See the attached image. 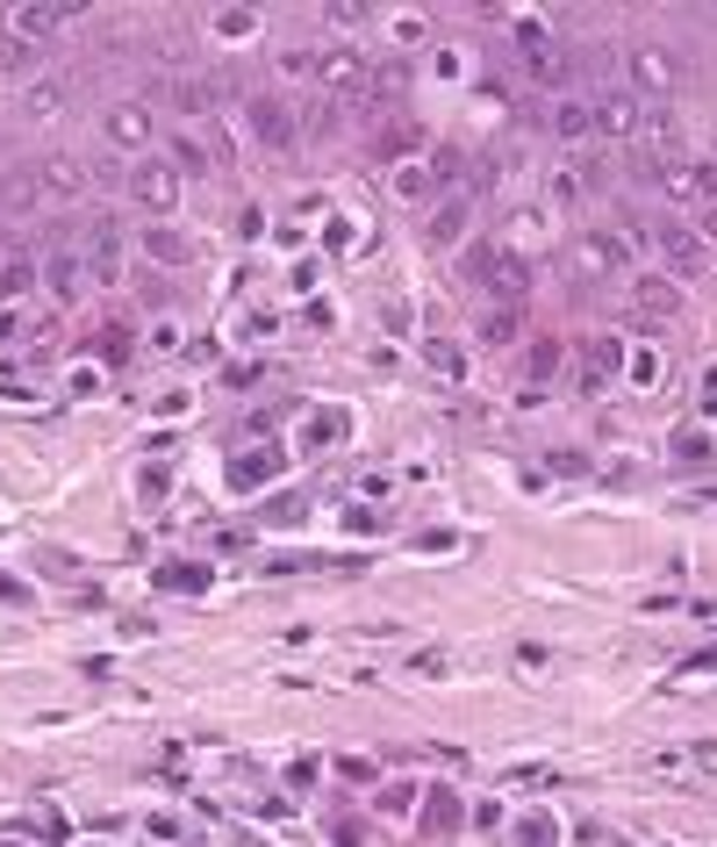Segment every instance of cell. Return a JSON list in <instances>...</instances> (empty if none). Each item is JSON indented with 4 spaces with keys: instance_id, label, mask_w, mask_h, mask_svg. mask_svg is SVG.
<instances>
[{
    "instance_id": "obj_1",
    "label": "cell",
    "mask_w": 717,
    "mask_h": 847,
    "mask_svg": "<svg viewBox=\"0 0 717 847\" xmlns=\"http://www.w3.org/2000/svg\"><path fill=\"white\" fill-rule=\"evenodd\" d=\"M252 137L266 144V152H294V108L288 101H274V94H252Z\"/></svg>"
},
{
    "instance_id": "obj_2",
    "label": "cell",
    "mask_w": 717,
    "mask_h": 847,
    "mask_svg": "<svg viewBox=\"0 0 717 847\" xmlns=\"http://www.w3.org/2000/svg\"><path fill=\"white\" fill-rule=\"evenodd\" d=\"M646 238L660 244L667 274H703V238H696V223H660V230H646Z\"/></svg>"
},
{
    "instance_id": "obj_3",
    "label": "cell",
    "mask_w": 717,
    "mask_h": 847,
    "mask_svg": "<svg viewBox=\"0 0 717 847\" xmlns=\"http://www.w3.org/2000/svg\"><path fill=\"white\" fill-rule=\"evenodd\" d=\"M588 187H596V166H588V158H560L552 180H546L552 208H581V202H588Z\"/></svg>"
},
{
    "instance_id": "obj_4",
    "label": "cell",
    "mask_w": 717,
    "mask_h": 847,
    "mask_svg": "<svg viewBox=\"0 0 717 847\" xmlns=\"http://www.w3.org/2000/svg\"><path fill=\"white\" fill-rule=\"evenodd\" d=\"M137 202H144V208H158V216H166V208L180 202V173H172L166 158H144V166H137Z\"/></svg>"
},
{
    "instance_id": "obj_5",
    "label": "cell",
    "mask_w": 717,
    "mask_h": 847,
    "mask_svg": "<svg viewBox=\"0 0 717 847\" xmlns=\"http://www.w3.org/2000/svg\"><path fill=\"white\" fill-rule=\"evenodd\" d=\"M546 130L574 152V144L596 137V108H588V101H560V108H546Z\"/></svg>"
},
{
    "instance_id": "obj_6",
    "label": "cell",
    "mask_w": 717,
    "mask_h": 847,
    "mask_svg": "<svg viewBox=\"0 0 717 847\" xmlns=\"http://www.w3.org/2000/svg\"><path fill=\"white\" fill-rule=\"evenodd\" d=\"M624 259H632V252H624L617 238H581V244H574V266H581V274H617Z\"/></svg>"
},
{
    "instance_id": "obj_7",
    "label": "cell",
    "mask_w": 717,
    "mask_h": 847,
    "mask_svg": "<svg viewBox=\"0 0 717 847\" xmlns=\"http://www.w3.org/2000/svg\"><path fill=\"white\" fill-rule=\"evenodd\" d=\"M632 72H639V94H653V101H660V94L675 87V65H667V51H639V58H632Z\"/></svg>"
},
{
    "instance_id": "obj_8",
    "label": "cell",
    "mask_w": 717,
    "mask_h": 847,
    "mask_svg": "<svg viewBox=\"0 0 717 847\" xmlns=\"http://www.w3.org/2000/svg\"><path fill=\"white\" fill-rule=\"evenodd\" d=\"M172 108H180V116H208V108H216V87H202V80H172Z\"/></svg>"
},
{
    "instance_id": "obj_9",
    "label": "cell",
    "mask_w": 717,
    "mask_h": 847,
    "mask_svg": "<svg viewBox=\"0 0 717 847\" xmlns=\"http://www.w3.org/2000/svg\"><path fill=\"white\" fill-rule=\"evenodd\" d=\"M36 180H44V194H51V202H72V194H80V166H72V158H51Z\"/></svg>"
},
{
    "instance_id": "obj_10",
    "label": "cell",
    "mask_w": 717,
    "mask_h": 847,
    "mask_svg": "<svg viewBox=\"0 0 717 847\" xmlns=\"http://www.w3.org/2000/svg\"><path fill=\"white\" fill-rule=\"evenodd\" d=\"M108 137H116L122 152H137L144 144V108H116V116H108Z\"/></svg>"
},
{
    "instance_id": "obj_11",
    "label": "cell",
    "mask_w": 717,
    "mask_h": 847,
    "mask_svg": "<svg viewBox=\"0 0 717 847\" xmlns=\"http://www.w3.org/2000/svg\"><path fill=\"white\" fill-rule=\"evenodd\" d=\"M172 158H180L187 173H202V166H216V144H202L194 130H180V137H172Z\"/></svg>"
},
{
    "instance_id": "obj_12",
    "label": "cell",
    "mask_w": 717,
    "mask_h": 847,
    "mask_svg": "<svg viewBox=\"0 0 717 847\" xmlns=\"http://www.w3.org/2000/svg\"><path fill=\"white\" fill-rule=\"evenodd\" d=\"M65 8H15V36H51Z\"/></svg>"
},
{
    "instance_id": "obj_13",
    "label": "cell",
    "mask_w": 717,
    "mask_h": 847,
    "mask_svg": "<svg viewBox=\"0 0 717 847\" xmlns=\"http://www.w3.org/2000/svg\"><path fill=\"white\" fill-rule=\"evenodd\" d=\"M144 252H151V259H166V266H180V259H187V244L172 238V230H144Z\"/></svg>"
},
{
    "instance_id": "obj_14",
    "label": "cell",
    "mask_w": 717,
    "mask_h": 847,
    "mask_svg": "<svg viewBox=\"0 0 717 847\" xmlns=\"http://www.w3.org/2000/svg\"><path fill=\"white\" fill-rule=\"evenodd\" d=\"M639 302H646V316H667V310H675V288H660V280H646V288H639Z\"/></svg>"
},
{
    "instance_id": "obj_15",
    "label": "cell",
    "mask_w": 717,
    "mask_h": 847,
    "mask_svg": "<svg viewBox=\"0 0 717 847\" xmlns=\"http://www.w3.org/2000/svg\"><path fill=\"white\" fill-rule=\"evenodd\" d=\"M696 238H703V244H717V202H710V208H696Z\"/></svg>"
}]
</instances>
